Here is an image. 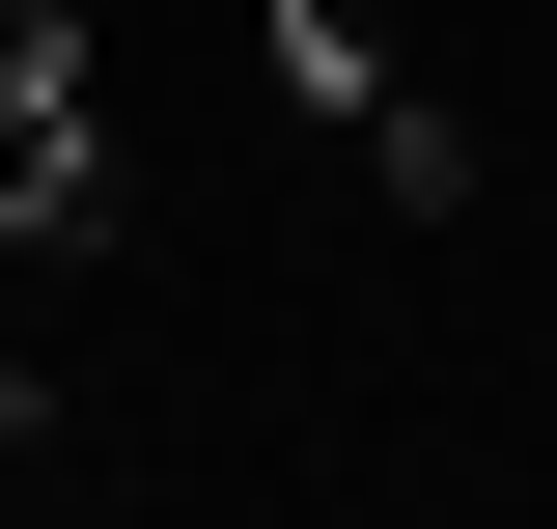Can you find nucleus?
Wrapping results in <instances>:
<instances>
[{
    "label": "nucleus",
    "instance_id": "obj_1",
    "mask_svg": "<svg viewBox=\"0 0 557 529\" xmlns=\"http://www.w3.org/2000/svg\"><path fill=\"white\" fill-rule=\"evenodd\" d=\"M0 251H112V57H84L57 0H0Z\"/></svg>",
    "mask_w": 557,
    "mask_h": 529
},
{
    "label": "nucleus",
    "instance_id": "obj_2",
    "mask_svg": "<svg viewBox=\"0 0 557 529\" xmlns=\"http://www.w3.org/2000/svg\"><path fill=\"white\" fill-rule=\"evenodd\" d=\"M251 57H278V112H335V168H362L391 223H446V196H474V139H446V112L391 84V28H362V0H278Z\"/></svg>",
    "mask_w": 557,
    "mask_h": 529
},
{
    "label": "nucleus",
    "instance_id": "obj_3",
    "mask_svg": "<svg viewBox=\"0 0 557 529\" xmlns=\"http://www.w3.org/2000/svg\"><path fill=\"white\" fill-rule=\"evenodd\" d=\"M0 446H57V391H28V362H0Z\"/></svg>",
    "mask_w": 557,
    "mask_h": 529
},
{
    "label": "nucleus",
    "instance_id": "obj_4",
    "mask_svg": "<svg viewBox=\"0 0 557 529\" xmlns=\"http://www.w3.org/2000/svg\"><path fill=\"white\" fill-rule=\"evenodd\" d=\"M530 529H557V502H530Z\"/></svg>",
    "mask_w": 557,
    "mask_h": 529
}]
</instances>
